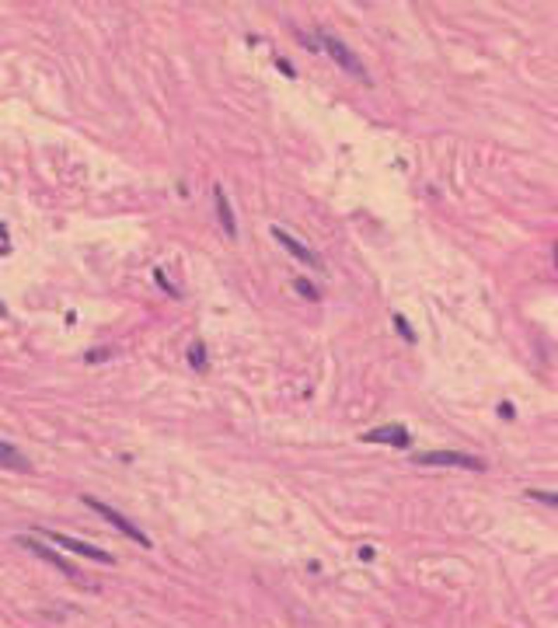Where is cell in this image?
Masks as SVG:
<instances>
[{"instance_id":"6da1fadb","label":"cell","mask_w":558,"mask_h":628,"mask_svg":"<svg viewBox=\"0 0 558 628\" xmlns=\"http://www.w3.org/2000/svg\"><path fill=\"white\" fill-rule=\"evenodd\" d=\"M318 39H321L325 53H328V56H332V60H335V63H339V67H342V70L349 74V77H356V81L370 84V77H367V67H363V60H360V56H356V53H353V49H349V46L342 42V39H335V35H328V32H321ZM321 46H318V49H321Z\"/></svg>"},{"instance_id":"7a4b0ae2","label":"cell","mask_w":558,"mask_h":628,"mask_svg":"<svg viewBox=\"0 0 558 628\" xmlns=\"http://www.w3.org/2000/svg\"><path fill=\"white\" fill-rule=\"evenodd\" d=\"M412 464H426V468H467V471H485V461L474 454H461V450H422L415 454Z\"/></svg>"},{"instance_id":"3957f363","label":"cell","mask_w":558,"mask_h":628,"mask_svg":"<svg viewBox=\"0 0 558 628\" xmlns=\"http://www.w3.org/2000/svg\"><path fill=\"white\" fill-rule=\"evenodd\" d=\"M81 499H84V506H91L94 513H101V517H105V520H108V524H112L115 531H122L126 538L136 541L140 548H154V544H150V538H147V534H143V531H140V527H136L133 520H126V517H122L119 510H112L108 503H101V499H94V496H81Z\"/></svg>"},{"instance_id":"277c9868","label":"cell","mask_w":558,"mask_h":628,"mask_svg":"<svg viewBox=\"0 0 558 628\" xmlns=\"http://www.w3.org/2000/svg\"><path fill=\"white\" fill-rule=\"evenodd\" d=\"M39 534L42 538H49L53 544H60V548H67L70 555H81V558H91V562H98V565H112L115 558L105 551V548H94V544H88V541H77V538H70V534H56L53 527H39Z\"/></svg>"},{"instance_id":"5b68a950","label":"cell","mask_w":558,"mask_h":628,"mask_svg":"<svg viewBox=\"0 0 558 628\" xmlns=\"http://www.w3.org/2000/svg\"><path fill=\"white\" fill-rule=\"evenodd\" d=\"M14 544H21V548H28L32 555L46 558V562H49V565H56V569H60L63 576H70L74 583H84V576H81V569H77V565H70V562H67V558H63L60 551H53L49 544H42V541L35 538V534H32V538H28V534H18V538H14Z\"/></svg>"},{"instance_id":"8992f818","label":"cell","mask_w":558,"mask_h":628,"mask_svg":"<svg viewBox=\"0 0 558 628\" xmlns=\"http://www.w3.org/2000/svg\"><path fill=\"white\" fill-rule=\"evenodd\" d=\"M269 234L276 238V241H279V245H283V248H286V252H290V255H293V259H300L304 266H311V269H325V262H321V255H318V252H311L307 245H300V241H297V238H293L290 231H283V227H273Z\"/></svg>"},{"instance_id":"52a82bcc","label":"cell","mask_w":558,"mask_h":628,"mask_svg":"<svg viewBox=\"0 0 558 628\" xmlns=\"http://www.w3.org/2000/svg\"><path fill=\"white\" fill-rule=\"evenodd\" d=\"M363 444H391V447H412V433L405 426H377V430H367L363 433Z\"/></svg>"},{"instance_id":"ba28073f","label":"cell","mask_w":558,"mask_h":628,"mask_svg":"<svg viewBox=\"0 0 558 628\" xmlns=\"http://www.w3.org/2000/svg\"><path fill=\"white\" fill-rule=\"evenodd\" d=\"M213 203H216V220L223 224L227 238H238V220H234V213H231V203H227V196H223V185H213Z\"/></svg>"},{"instance_id":"9c48e42d","label":"cell","mask_w":558,"mask_h":628,"mask_svg":"<svg viewBox=\"0 0 558 628\" xmlns=\"http://www.w3.org/2000/svg\"><path fill=\"white\" fill-rule=\"evenodd\" d=\"M0 468H7V471H32V461L18 447H11V444L0 440Z\"/></svg>"},{"instance_id":"30bf717a","label":"cell","mask_w":558,"mask_h":628,"mask_svg":"<svg viewBox=\"0 0 558 628\" xmlns=\"http://www.w3.org/2000/svg\"><path fill=\"white\" fill-rule=\"evenodd\" d=\"M188 363H192L199 373L209 370V359H206V346H202V342H192V346H188Z\"/></svg>"},{"instance_id":"8fae6325","label":"cell","mask_w":558,"mask_h":628,"mask_svg":"<svg viewBox=\"0 0 558 628\" xmlns=\"http://www.w3.org/2000/svg\"><path fill=\"white\" fill-rule=\"evenodd\" d=\"M293 290H297L300 297H307V300H321V293H318V286H314V283H307L304 276H297V279H293Z\"/></svg>"},{"instance_id":"7c38bea8","label":"cell","mask_w":558,"mask_h":628,"mask_svg":"<svg viewBox=\"0 0 558 628\" xmlns=\"http://www.w3.org/2000/svg\"><path fill=\"white\" fill-rule=\"evenodd\" d=\"M394 328H398V335H401L408 346L415 342V332H412V325H408V318H405V314H394Z\"/></svg>"},{"instance_id":"4fadbf2b","label":"cell","mask_w":558,"mask_h":628,"mask_svg":"<svg viewBox=\"0 0 558 628\" xmlns=\"http://www.w3.org/2000/svg\"><path fill=\"white\" fill-rule=\"evenodd\" d=\"M154 283H157V286H161V290H168V293H171V297H182V293H179V290H175V286H171V283H168V276H164V272H161V269H154Z\"/></svg>"},{"instance_id":"5bb4252c","label":"cell","mask_w":558,"mask_h":628,"mask_svg":"<svg viewBox=\"0 0 558 628\" xmlns=\"http://www.w3.org/2000/svg\"><path fill=\"white\" fill-rule=\"evenodd\" d=\"M527 496H531V499H541V503H548V506H555V503H558L555 492H545V489H531Z\"/></svg>"},{"instance_id":"9a60e30c","label":"cell","mask_w":558,"mask_h":628,"mask_svg":"<svg viewBox=\"0 0 558 628\" xmlns=\"http://www.w3.org/2000/svg\"><path fill=\"white\" fill-rule=\"evenodd\" d=\"M112 357V350H91L88 353V363H101V359H108Z\"/></svg>"},{"instance_id":"2e32d148","label":"cell","mask_w":558,"mask_h":628,"mask_svg":"<svg viewBox=\"0 0 558 628\" xmlns=\"http://www.w3.org/2000/svg\"><path fill=\"white\" fill-rule=\"evenodd\" d=\"M276 67L283 70V74H286V77H297V70L290 67V60H276Z\"/></svg>"},{"instance_id":"e0dca14e","label":"cell","mask_w":558,"mask_h":628,"mask_svg":"<svg viewBox=\"0 0 558 628\" xmlns=\"http://www.w3.org/2000/svg\"><path fill=\"white\" fill-rule=\"evenodd\" d=\"M499 416H506V419H513V405H510V402H502V405H499Z\"/></svg>"},{"instance_id":"ac0fdd59","label":"cell","mask_w":558,"mask_h":628,"mask_svg":"<svg viewBox=\"0 0 558 628\" xmlns=\"http://www.w3.org/2000/svg\"><path fill=\"white\" fill-rule=\"evenodd\" d=\"M0 241H7V227L4 224H0Z\"/></svg>"}]
</instances>
